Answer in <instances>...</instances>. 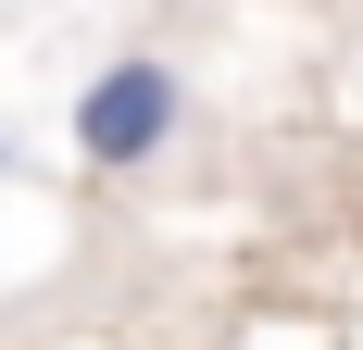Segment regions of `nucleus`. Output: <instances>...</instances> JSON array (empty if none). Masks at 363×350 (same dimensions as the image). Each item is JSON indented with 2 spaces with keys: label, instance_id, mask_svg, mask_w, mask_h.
<instances>
[{
  "label": "nucleus",
  "instance_id": "f257e3e1",
  "mask_svg": "<svg viewBox=\"0 0 363 350\" xmlns=\"http://www.w3.org/2000/svg\"><path fill=\"white\" fill-rule=\"evenodd\" d=\"M176 125H188V88H176V63H163V50H113V63L75 88V163H88V175L163 163V150H176Z\"/></svg>",
  "mask_w": 363,
  "mask_h": 350
},
{
  "label": "nucleus",
  "instance_id": "f03ea898",
  "mask_svg": "<svg viewBox=\"0 0 363 350\" xmlns=\"http://www.w3.org/2000/svg\"><path fill=\"white\" fill-rule=\"evenodd\" d=\"M0 163H13V150H0Z\"/></svg>",
  "mask_w": 363,
  "mask_h": 350
}]
</instances>
